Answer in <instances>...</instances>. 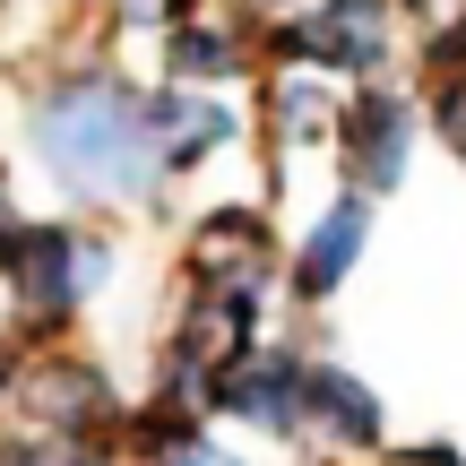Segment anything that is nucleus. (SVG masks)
<instances>
[{"label":"nucleus","mask_w":466,"mask_h":466,"mask_svg":"<svg viewBox=\"0 0 466 466\" xmlns=\"http://www.w3.org/2000/svg\"><path fill=\"white\" fill-rule=\"evenodd\" d=\"M26 156L69 208H165V165L147 138V86L113 61L44 69L26 104Z\"/></svg>","instance_id":"f257e3e1"},{"label":"nucleus","mask_w":466,"mask_h":466,"mask_svg":"<svg viewBox=\"0 0 466 466\" xmlns=\"http://www.w3.org/2000/svg\"><path fill=\"white\" fill-rule=\"evenodd\" d=\"M121 277V242L104 225L69 217H17L0 233V294H9V337L17 346H52L78 329V311Z\"/></svg>","instance_id":"f03ea898"},{"label":"nucleus","mask_w":466,"mask_h":466,"mask_svg":"<svg viewBox=\"0 0 466 466\" xmlns=\"http://www.w3.org/2000/svg\"><path fill=\"white\" fill-rule=\"evenodd\" d=\"M398 44H406L398 0H311V9L259 26L268 69H319L337 86H380L398 69Z\"/></svg>","instance_id":"7ed1b4c3"},{"label":"nucleus","mask_w":466,"mask_h":466,"mask_svg":"<svg viewBox=\"0 0 466 466\" xmlns=\"http://www.w3.org/2000/svg\"><path fill=\"white\" fill-rule=\"evenodd\" d=\"M9 415H17V432H44V441H113L121 432V380L96 354H78L69 337L17 346Z\"/></svg>","instance_id":"20e7f679"},{"label":"nucleus","mask_w":466,"mask_h":466,"mask_svg":"<svg viewBox=\"0 0 466 466\" xmlns=\"http://www.w3.org/2000/svg\"><path fill=\"white\" fill-rule=\"evenodd\" d=\"M415 147H423V96H415V86H389V78L380 86H346L337 138H329V165L346 173V190H363V199L406 190Z\"/></svg>","instance_id":"39448f33"},{"label":"nucleus","mask_w":466,"mask_h":466,"mask_svg":"<svg viewBox=\"0 0 466 466\" xmlns=\"http://www.w3.org/2000/svg\"><path fill=\"white\" fill-rule=\"evenodd\" d=\"M302 371L311 354L294 337L250 346L233 371H217V423H233L242 441H268V450H302Z\"/></svg>","instance_id":"423d86ee"},{"label":"nucleus","mask_w":466,"mask_h":466,"mask_svg":"<svg viewBox=\"0 0 466 466\" xmlns=\"http://www.w3.org/2000/svg\"><path fill=\"white\" fill-rule=\"evenodd\" d=\"M182 277L190 285H250L277 294V208L268 199H217L182 233Z\"/></svg>","instance_id":"0eeeda50"},{"label":"nucleus","mask_w":466,"mask_h":466,"mask_svg":"<svg viewBox=\"0 0 466 466\" xmlns=\"http://www.w3.org/2000/svg\"><path fill=\"white\" fill-rule=\"evenodd\" d=\"M302 450H319L337 466H371L389 450V406L354 363L311 354V371H302Z\"/></svg>","instance_id":"6e6552de"},{"label":"nucleus","mask_w":466,"mask_h":466,"mask_svg":"<svg viewBox=\"0 0 466 466\" xmlns=\"http://www.w3.org/2000/svg\"><path fill=\"white\" fill-rule=\"evenodd\" d=\"M363 250H371V199H363V190H329L319 217L302 225V242L277 259L285 302H294V311H329L337 285L363 268Z\"/></svg>","instance_id":"1a4fd4ad"},{"label":"nucleus","mask_w":466,"mask_h":466,"mask_svg":"<svg viewBox=\"0 0 466 466\" xmlns=\"http://www.w3.org/2000/svg\"><path fill=\"white\" fill-rule=\"evenodd\" d=\"M242 130L250 113L225 104V86H147V138H156V165H165V190L190 182L199 165H217Z\"/></svg>","instance_id":"9d476101"},{"label":"nucleus","mask_w":466,"mask_h":466,"mask_svg":"<svg viewBox=\"0 0 466 466\" xmlns=\"http://www.w3.org/2000/svg\"><path fill=\"white\" fill-rule=\"evenodd\" d=\"M156 69H165V86H233V78H250L259 69V17L208 0V9L173 17L156 35Z\"/></svg>","instance_id":"9b49d317"},{"label":"nucleus","mask_w":466,"mask_h":466,"mask_svg":"<svg viewBox=\"0 0 466 466\" xmlns=\"http://www.w3.org/2000/svg\"><path fill=\"white\" fill-rule=\"evenodd\" d=\"M259 329H268V294H250V285H182L165 354H182L199 371H233L259 346Z\"/></svg>","instance_id":"f8f14e48"},{"label":"nucleus","mask_w":466,"mask_h":466,"mask_svg":"<svg viewBox=\"0 0 466 466\" xmlns=\"http://www.w3.org/2000/svg\"><path fill=\"white\" fill-rule=\"evenodd\" d=\"M337 104H346V86L319 78V69H268V78H259V156H268V165L329 156Z\"/></svg>","instance_id":"ddd939ff"},{"label":"nucleus","mask_w":466,"mask_h":466,"mask_svg":"<svg viewBox=\"0 0 466 466\" xmlns=\"http://www.w3.org/2000/svg\"><path fill=\"white\" fill-rule=\"evenodd\" d=\"M458 78H466V17H458V26L415 35V96H432V86H458Z\"/></svg>","instance_id":"4468645a"},{"label":"nucleus","mask_w":466,"mask_h":466,"mask_svg":"<svg viewBox=\"0 0 466 466\" xmlns=\"http://www.w3.org/2000/svg\"><path fill=\"white\" fill-rule=\"evenodd\" d=\"M156 466H259V458H250V450H233L217 423H199V432H182V441H173V450L156 458Z\"/></svg>","instance_id":"2eb2a0df"},{"label":"nucleus","mask_w":466,"mask_h":466,"mask_svg":"<svg viewBox=\"0 0 466 466\" xmlns=\"http://www.w3.org/2000/svg\"><path fill=\"white\" fill-rule=\"evenodd\" d=\"M423 104H432V130H441V147H450L458 165H466V78H458V86H432Z\"/></svg>","instance_id":"dca6fc26"},{"label":"nucleus","mask_w":466,"mask_h":466,"mask_svg":"<svg viewBox=\"0 0 466 466\" xmlns=\"http://www.w3.org/2000/svg\"><path fill=\"white\" fill-rule=\"evenodd\" d=\"M371 466H466L458 441H406V450H380Z\"/></svg>","instance_id":"f3484780"},{"label":"nucleus","mask_w":466,"mask_h":466,"mask_svg":"<svg viewBox=\"0 0 466 466\" xmlns=\"http://www.w3.org/2000/svg\"><path fill=\"white\" fill-rule=\"evenodd\" d=\"M398 17H406L415 35H432V26H458V17H466V0H398Z\"/></svg>","instance_id":"a211bd4d"},{"label":"nucleus","mask_w":466,"mask_h":466,"mask_svg":"<svg viewBox=\"0 0 466 466\" xmlns=\"http://www.w3.org/2000/svg\"><path fill=\"white\" fill-rule=\"evenodd\" d=\"M225 9H242V17L268 26V17H294V9H311V0H225Z\"/></svg>","instance_id":"6ab92c4d"},{"label":"nucleus","mask_w":466,"mask_h":466,"mask_svg":"<svg viewBox=\"0 0 466 466\" xmlns=\"http://www.w3.org/2000/svg\"><path fill=\"white\" fill-rule=\"evenodd\" d=\"M9 380H17V337L0 329V415H9Z\"/></svg>","instance_id":"aec40b11"},{"label":"nucleus","mask_w":466,"mask_h":466,"mask_svg":"<svg viewBox=\"0 0 466 466\" xmlns=\"http://www.w3.org/2000/svg\"><path fill=\"white\" fill-rule=\"evenodd\" d=\"M17 225V199H9V173H0V233Z\"/></svg>","instance_id":"412c9836"}]
</instances>
